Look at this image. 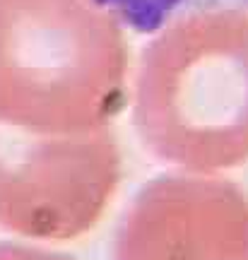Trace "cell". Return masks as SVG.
<instances>
[{
  "mask_svg": "<svg viewBox=\"0 0 248 260\" xmlns=\"http://www.w3.org/2000/svg\"><path fill=\"white\" fill-rule=\"evenodd\" d=\"M154 34L133 87V121L145 147L191 174L246 164L248 12L198 10Z\"/></svg>",
  "mask_w": 248,
  "mask_h": 260,
  "instance_id": "cell-1",
  "label": "cell"
},
{
  "mask_svg": "<svg viewBox=\"0 0 248 260\" xmlns=\"http://www.w3.org/2000/svg\"><path fill=\"white\" fill-rule=\"evenodd\" d=\"M123 174L111 128L34 135L0 125V226L41 241L92 229Z\"/></svg>",
  "mask_w": 248,
  "mask_h": 260,
  "instance_id": "cell-3",
  "label": "cell"
},
{
  "mask_svg": "<svg viewBox=\"0 0 248 260\" xmlns=\"http://www.w3.org/2000/svg\"><path fill=\"white\" fill-rule=\"evenodd\" d=\"M118 19L123 27L140 34H154L171 19L185 0H97Z\"/></svg>",
  "mask_w": 248,
  "mask_h": 260,
  "instance_id": "cell-5",
  "label": "cell"
},
{
  "mask_svg": "<svg viewBox=\"0 0 248 260\" xmlns=\"http://www.w3.org/2000/svg\"><path fill=\"white\" fill-rule=\"evenodd\" d=\"M0 260H70L68 255L51 253L44 248H29V246H17V243H0Z\"/></svg>",
  "mask_w": 248,
  "mask_h": 260,
  "instance_id": "cell-6",
  "label": "cell"
},
{
  "mask_svg": "<svg viewBox=\"0 0 248 260\" xmlns=\"http://www.w3.org/2000/svg\"><path fill=\"white\" fill-rule=\"evenodd\" d=\"M113 260H248V195L210 174L157 178L123 214Z\"/></svg>",
  "mask_w": 248,
  "mask_h": 260,
  "instance_id": "cell-4",
  "label": "cell"
},
{
  "mask_svg": "<svg viewBox=\"0 0 248 260\" xmlns=\"http://www.w3.org/2000/svg\"><path fill=\"white\" fill-rule=\"evenodd\" d=\"M123 24L97 0H0V125L34 135L111 128L126 102Z\"/></svg>",
  "mask_w": 248,
  "mask_h": 260,
  "instance_id": "cell-2",
  "label": "cell"
}]
</instances>
